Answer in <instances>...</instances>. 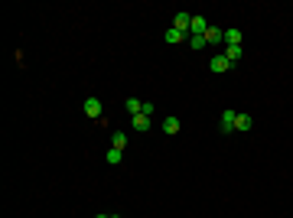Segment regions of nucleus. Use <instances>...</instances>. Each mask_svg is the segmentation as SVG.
Masks as SVG:
<instances>
[{
	"label": "nucleus",
	"instance_id": "obj_1",
	"mask_svg": "<svg viewBox=\"0 0 293 218\" xmlns=\"http://www.w3.org/2000/svg\"><path fill=\"white\" fill-rule=\"evenodd\" d=\"M173 29H179V33L189 36V29H193V17H189V13H176V17H173Z\"/></svg>",
	"mask_w": 293,
	"mask_h": 218
},
{
	"label": "nucleus",
	"instance_id": "obj_2",
	"mask_svg": "<svg viewBox=\"0 0 293 218\" xmlns=\"http://www.w3.org/2000/svg\"><path fill=\"white\" fill-rule=\"evenodd\" d=\"M235 118H238V111H221V124H219V127H221V134H231V130H235Z\"/></svg>",
	"mask_w": 293,
	"mask_h": 218
},
{
	"label": "nucleus",
	"instance_id": "obj_3",
	"mask_svg": "<svg viewBox=\"0 0 293 218\" xmlns=\"http://www.w3.org/2000/svg\"><path fill=\"white\" fill-rule=\"evenodd\" d=\"M209 69H212V72H215V75H221V72H228V69H231V62H228V59H225V52H221V55H212Z\"/></svg>",
	"mask_w": 293,
	"mask_h": 218
},
{
	"label": "nucleus",
	"instance_id": "obj_4",
	"mask_svg": "<svg viewBox=\"0 0 293 218\" xmlns=\"http://www.w3.org/2000/svg\"><path fill=\"white\" fill-rule=\"evenodd\" d=\"M101 111H104V108H101V101H98V98H85V114H88V118L98 121V118H101Z\"/></svg>",
	"mask_w": 293,
	"mask_h": 218
},
{
	"label": "nucleus",
	"instance_id": "obj_5",
	"mask_svg": "<svg viewBox=\"0 0 293 218\" xmlns=\"http://www.w3.org/2000/svg\"><path fill=\"white\" fill-rule=\"evenodd\" d=\"M205 43H212V46L225 43V29H219V26H209V29H205Z\"/></svg>",
	"mask_w": 293,
	"mask_h": 218
},
{
	"label": "nucleus",
	"instance_id": "obj_6",
	"mask_svg": "<svg viewBox=\"0 0 293 218\" xmlns=\"http://www.w3.org/2000/svg\"><path fill=\"white\" fill-rule=\"evenodd\" d=\"M205 29H209V20H205V17H193V29H189V36H205Z\"/></svg>",
	"mask_w": 293,
	"mask_h": 218
},
{
	"label": "nucleus",
	"instance_id": "obj_7",
	"mask_svg": "<svg viewBox=\"0 0 293 218\" xmlns=\"http://www.w3.org/2000/svg\"><path fill=\"white\" fill-rule=\"evenodd\" d=\"M251 127H254V118H251V114H238V118H235V130L247 134Z\"/></svg>",
	"mask_w": 293,
	"mask_h": 218
},
{
	"label": "nucleus",
	"instance_id": "obj_8",
	"mask_svg": "<svg viewBox=\"0 0 293 218\" xmlns=\"http://www.w3.org/2000/svg\"><path fill=\"white\" fill-rule=\"evenodd\" d=\"M130 124H134V130H150V124H153V118H146V114H137V118H130Z\"/></svg>",
	"mask_w": 293,
	"mask_h": 218
},
{
	"label": "nucleus",
	"instance_id": "obj_9",
	"mask_svg": "<svg viewBox=\"0 0 293 218\" xmlns=\"http://www.w3.org/2000/svg\"><path fill=\"white\" fill-rule=\"evenodd\" d=\"M163 39H166L170 46H176V43H183V39H189V36H186V33H179V29H173V26H170V29L163 33Z\"/></svg>",
	"mask_w": 293,
	"mask_h": 218
},
{
	"label": "nucleus",
	"instance_id": "obj_10",
	"mask_svg": "<svg viewBox=\"0 0 293 218\" xmlns=\"http://www.w3.org/2000/svg\"><path fill=\"white\" fill-rule=\"evenodd\" d=\"M225 59H228L231 65H238V59H241V46H225Z\"/></svg>",
	"mask_w": 293,
	"mask_h": 218
},
{
	"label": "nucleus",
	"instance_id": "obj_11",
	"mask_svg": "<svg viewBox=\"0 0 293 218\" xmlns=\"http://www.w3.org/2000/svg\"><path fill=\"white\" fill-rule=\"evenodd\" d=\"M225 46H241V29H225Z\"/></svg>",
	"mask_w": 293,
	"mask_h": 218
},
{
	"label": "nucleus",
	"instance_id": "obj_12",
	"mask_svg": "<svg viewBox=\"0 0 293 218\" xmlns=\"http://www.w3.org/2000/svg\"><path fill=\"white\" fill-rule=\"evenodd\" d=\"M127 111H130V118H137V114H144V101H137V98H127Z\"/></svg>",
	"mask_w": 293,
	"mask_h": 218
},
{
	"label": "nucleus",
	"instance_id": "obj_13",
	"mask_svg": "<svg viewBox=\"0 0 293 218\" xmlns=\"http://www.w3.org/2000/svg\"><path fill=\"white\" fill-rule=\"evenodd\" d=\"M104 160H108V163H111V166H118V163H121V160H124V150H114V146H111L108 153H104Z\"/></svg>",
	"mask_w": 293,
	"mask_h": 218
},
{
	"label": "nucleus",
	"instance_id": "obj_14",
	"mask_svg": "<svg viewBox=\"0 0 293 218\" xmlns=\"http://www.w3.org/2000/svg\"><path fill=\"white\" fill-rule=\"evenodd\" d=\"M163 130L166 134H179V118H163Z\"/></svg>",
	"mask_w": 293,
	"mask_h": 218
},
{
	"label": "nucleus",
	"instance_id": "obj_15",
	"mask_svg": "<svg viewBox=\"0 0 293 218\" xmlns=\"http://www.w3.org/2000/svg\"><path fill=\"white\" fill-rule=\"evenodd\" d=\"M111 146H114V150H124V146H127V134H114L111 137Z\"/></svg>",
	"mask_w": 293,
	"mask_h": 218
},
{
	"label": "nucleus",
	"instance_id": "obj_16",
	"mask_svg": "<svg viewBox=\"0 0 293 218\" xmlns=\"http://www.w3.org/2000/svg\"><path fill=\"white\" fill-rule=\"evenodd\" d=\"M205 36H189V49H195V52H199V49H205Z\"/></svg>",
	"mask_w": 293,
	"mask_h": 218
},
{
	"label": "nucleus",
	"instance_id": "obj_17",
	"mask_svg": "<svg viewBox=\"0 0 293 218\" xmlns=\"http://www.w3.org/2000/svg\"><path fill=\"white\" fill-rule=\"evenodd\" d=\"M144 114H146V118H153V114H156V104H153V101H144Z\"/></svg>",
	"mask_w": 293,
	"mask_h": 218
},
{
	"label": "nucleus",
	"instance_id": "obj_18",
	"mask_svg": "<svg viewBox=\"0 0 293 218\" xmlns=\"http://www.w3.org/2000/svg\"><path fill=\"white\" fill-rule=\"evenodd\" d=\"M95 218H118V215H95Z\"/></svg>",
	"mask_w": 293,
	"mask_h": 218
}]
</instances>
